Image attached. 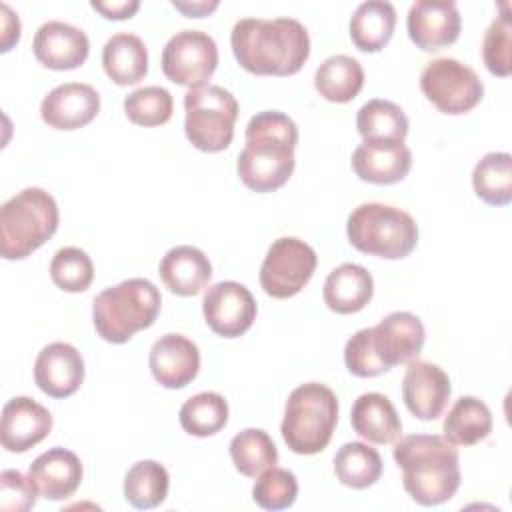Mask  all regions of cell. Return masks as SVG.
Returning <instances> with one entry per match:
<instances>
[{"label": "cell", "mask_w": 512, "mask_h": 512, "mask_svg": "<svg viewBox=\"0 0 512 512\" xmlns=\"http://www.w3.org/2000/svg\"><path fill=\"white\" fill-rule=\"evenodd\" d=\"M230 46L236 62L258 76L296 74L310 56L308 30L294 18H242L232 28Z\"/></svg>", "instance_id": "cell-1"}, {"label": "cell", "mask_w": 512, "mask_h": 512, "mask_svg": "<svg viewBox=\"0 0 512 512\" xmlns=\"http://www.w3.org/2000/svg\"><path fill=\"white\" fill-rule=\"evenodd\" d=\"M298 126L278 110H264L246 124V144L236 170L242 184L254 192H274L294 172Z\"/></svg>", "instance_id": "cell-2"}, {"label": "cell", "mask_w": 512, "mask_h": 512, "mask_svg": "<svg viewBox=\"0 0 512 512\" xmlns=\"http://www.w3.org/2000/svg\"><path fill=\"white\" fill-rule=\"evenodd\" d=\"M394 462L402 470V484L422 506L448 502L460 486L458 450L444 436L412 434L394 446Z\"/></svg>", "instance_id": "cell-3"}, {"label": "cell", "mask_w": 512, "mask_h": 512, "mask_svg": "<svg viewBox=\"0 0 512 512\" xmlns=\"http://www.w3.org/2000/svg\"><path fill=\"white\" fill-rule=\"evenodd\" d=\"M162 298L146 278H130L102 290L92 302V320L100 338L128 342L138 330L150 328L160 314Z\"/></svg>", "instance_id": "cell-4"}, {"label": "cell", "mask_w": 512, "mask_h": 512, "mask_svg": "<svg viewBox=\"0 0 512 512\" xmlns=\"http://www.w3.org/2000/svg\"><path fill=\"white\" fill-rule=\"evenodd\" d=\"M58 204L42 188H24L0 208V254L22 260L58 230Z\"/></svg>", "instance_id": "cell-5"}, {"label": "cell", "mask_w": 512, "mask_h": 512, "mask_svg": "<svg viewBox=\"0 0 512 512\" xmlns=\"http://www.w3.org/2000/svg\"><path fill=\"white\" fill-rule=\"evenodd\" d=\"M336 422V394L320 382H306L290 392L280 432L292 452L310 456L328 446Z\"/></svg>", "instance_id": "cell-6"}, {"label": "cell", "mask_w": 512, "mask_h": 512, "mask_svg": "<svg viewBox=\"0 0 512 512\" xmlns=\"http://www.w3.org/2000/svg\"><path fill=\"white\" fill-rule=\"evenodd\" d=\"M346 234L356 250L386 260L406 258L418 244L414 218L382 202H366L354 208L346 222Z\"/></svg>", "instance_id": "cell-7"}, {"label": "cell", "mask_w": 512, "mask_h": 512, "mask_svg": "<svg viewBox=\"0 0 512 512\" xmlns=\"http://www.w3.org/2000/svg\"><path fill=\"white\" fill-rule=\"evenodd\" d=\"M184 132L202 152H222L234 138L238 118L236 98L222 86H200L184 94Z\"/></svg>", "instance_id": "cell-8"}, {"label": "cell", "mask_w": 512, "mask_h": 512, "mask_svg": "<svg viewBox=\"0 0 512 512\" xmlns=\"http://www.w3.org/2000/svg\"><path fill=\"white\" fill-rule=\"evenodd\" d=\"M420 90L444 114H466L484 96L478 74L456 58L430 60L420 74Z\"/></svg>", "instance_id": "cell-9"}, {"label": "cell", "mask_w": 512, "mask_h": 512, "mask_svg": "<svg viewBox=\"0 0 512 512\" xmlns=\"http://www.w3.org/2000/svg\"><path fill=\"white\" fill-rule=\"evenodd\" d=\"M316 264V252L304 240L294 236L278 238L260 266V284L272 298H292L310 282Z\"/></svg>", "instance_id": "cell-10"}, {"label": "cell", "mask_w": 512, "mask_h": 512, "mask_svg": "<svg viewBox=\"0 0 512 512\" xmlns=\"http://www.w3.org/2000/svg\"><path fill=\"white\" fill-rule=\"evenodd\" d=\"M218 66V46L202 30L176 32L162 50L164 76L186 88L206 86Z\"/></svg>", "instance_id": "cell-11"}, {"label": "cell", "mask_w": 512, "mask_h": 512, "mask_svg": "<svg viewBox=\"0 0 512 512\" xmlns=\"http://www.w3.org/2000/svg\"><path fill=\"white\" fill-rule=\"evenodd\" d=\"M208 328L224 338H236L250 330L256 320V300L252 292L234 280L210 286L202 300Z\"/></svg>", "instance_id": "cell-12"}, {"label": "cell", "mask_w": 512, "mask_h": 512, "mask_svg": "<svg viewBox=\"0 0 512 512\" xmlns=\"http://www.w3.org/2000/svg\"><path fill=\"white\" fill-rule=\"evenodd\" d=\"M426 340L422 320L412 312H392L370 328L372 352L384 372L414 360Z\"/></svg>", "instance_id": "cell-13"}, {"label": "cell", "mask_w": 512, "mask_h": 512, "mask_svg": "<svg viewBox=\"0 0 512 512\" xmlns=\"http://www.w3.org/2000/svg\"><path fill=\"white\" fill-rule=\"evenodd\" d=\"M406 28L420 50L438 52L458 40L462 18L452 0H418L408 10Z\"/></svg>", "instance_id": "cell-14"}, {"label": "cell", "mask_w": 512, "mask_h": 512, "mask_svg": "<svg viewBox=\"0 0 512 512\" xmlns=\"http://www.w3.org/2000/svg\"><path fill=\"white\" fill-rule=\"evenodd\" d=\"M448 374L432 362L410 360L402 378V398L406 408L418 420H436L450 398Z\"/></svg>", "instance_id": "cell-15"}, {"label": "cell", "mask_w": 512, "mask_h": 512, "mask_svg": "<svg viewBox=\"0 0 512 512\" xmlns=\"http://www.w3.org/2000/svg\"><path fill=\"white\" fill-rule=\"evenodd\" d=\"M52 430L48 408L28 396H16L2 408L0 442L8 452H26L40 444Z\"/></svg>", "instance_id": "cell-16"}, {"label": "cell", "mask_w": 512, "mask_h": 512, "mask_svg": "<svg viewBox=\"0 0 512 512\" xmlns=\"http://www.w3.org/2000/svg\"><path fill=\"white\" fill-rule=\"evenodd\" d=\"M100 112V96L90 84L66 82L50 90L42 104V120L56 130H76L90 124Z\"/></svg>", "instance_id": "cell-17"}, {"label": "cell", "mask_w": 512, "mask_h": 512, "mask_svg": "<svg viewBox=\"0 0 512 512\" xmlns=\"http://www.w3.org/2000/svg\"><path fill=\"white\" fill-rule=\"evenodd\" d=\"M32 50L36 60L50 70H74L86 62L90 42L80 28L50 20L36 30Z\"/></svg>", "instance_id": "cell-18"}, {"label": "cell", "mask_w": 512, "mask_h": 512, "mask_svg": "<svg viewBox=\"0 0 512 512\" xmlns=\"http://www.w3.org/2000/svg\"><path fill=\"white\" fill-rule=\"evenodd\" d=\"M148 366L154 380L164 388H184L200 370V350L182 334H164L152 344Z\"/></svg>", "instance_id": "cell-19"}, {"label": "cell", "mask_w": 512, "mask_h": 512, "mask_svg": "<svg viewBox=\"0 0 512 512\" xmlns=\"http://www.w3.org/2000/svg\"><path fill=\"white\" fill-rule=\"evenodd\" d=\"M84 380L82 354L68 342H52L40 350L34 362L36 386L52 398L72 396Z\"/></svg>", "instance_id": "cell-20"}, {"label": "cell", "mask_w": 512, "mask_h": 512, "mask_svg": "<svg viewBox=\"0 0 512 512\" xmlns=\"http://www.w3.org/2000/svg\"><path fill=\"white\" fill-rule=\"evenodd\" d=\"M412 168V152L404 142L394 140H362L352 154V170L364 182L386 186L408 176Z\"/></svg>", "instance_id": "cell-21"}, {"label": "cell", "mask_w": 512, "mask_h": 512, "mask_svg": "<svg viewBox=\"0 0 512 512\" xmlns=\"http://www.w3.org/2000/svg\"><path fill=\"white\" fill-rule=\"evenodd\" d=\"M28 478L40 496L48 500H66L82 482V462L74 452L54 446L30 464Z\"/></svg>", "instance_id": "cell-22"}, {"label": "cell", "mask_w": 512, "mask_h": 512, "mask_svg": "<svg viewBox=\"0 0 512 512\" xmlns=\"http://www.w3.org/2000/svg\"><path fill=\"white\" fill-rule=\"evenodd\" d=\"M158 274L172 294L196 296L208 286L212 278V266L200 248L182 244L170 248L162 256Z\"/></svg>", "instance_id": "cell-23"}, {"label": "cell", "mask_w": 512, "mask_h": 512, "mask_svg": "<svg viewBox=\"0 0 512 512\" xmlns=\"http://www.w3.org/2000/svg\"><path fill=\"white\" fill-rule=\"evenodd\" d=\"M350 424L358 436L374 444H392L402 434L394 404L380 392H366L354 400Z\"/></svg>", "instance_id": "cell-24"}, {"label": "cell", "mask_w": 512, "mask_h": 512, "mask_svg": "<svg viewBox=\"0 0 512 512\" xmlns=\"http://www.w3.org/2000/svg\"><path fill=\"white\" fill-rule=\"evenodd\" d=\"M374 294L372 274L352 262L336 266L324 282V304L336 314H354L360 312Z\"/></svg>", "instance_id": "cell-25"}, {"label": "cell", "mask_w": 512, "mask_h": 512, "mask_svg": "<svg viewBox=\"0 0 512 512\" xmlns=\"http://www.w3.org/2000/svg\"><path fill=\"white\" fill-rule=\"evenodd\" d=\"M102 66L114 84H138L148 72V50L142 38L130 32L110 36L102 48Z\"/></svg>", "instance_id": "cell-26"}, {"label": "cell", "mask_w": 512, "mask_h": 512, "mask_svg": "<svg viewBox=\"0 0 512 512\" xmlns=\"http://www.w3.org/2000/svg\"><path fill=\"white\" fill-rule=\"evenodd\" d=\"M396 28V10L386 0L358 4L350 18V38L362 52H380Z\"/></svg>", "instance_id": "cell-27"}, {"label": "cell", "mask_w": 512, "mask_h": 512, "mask_svg": "<svg viewBox=\"0 0 512 512\" xmlns=\"http://www.w3.org/2000/svg\"><path fill=\"white\" fill-rule=\"evenodd\" d=\"M444 438L454 446H474L492 432V412L476 396H460L442 424Z\"/></svg>", "instance_id": "cell-28"}, {"label": "cell", "mask_w": 512, "mask_h": 512, "mask_svg": "<svg viewBox=\"0 0 512 512\" xmlns=\"http://www.w3.org/2000/svg\"><path fill=\"white\" fill-rule=\"evenodd\" d=\"M364 86V70L360 62L346 54H334L326 58L314 74L316 92L336 104L350 102Z\"/></svg>", "instance_id": "cell-29"}, {"label": "cell", "mask_w": 512, "mask_h": 512, "mask_svg": "<svg viewBox=\"0 0 512 512\" xmlns=\"http://www.w3.org/2000/svg\"><path fill=\"white\" fill-rule=\"evenodd\" d=\"M334 474L340 484L364 490L380 480L382 458L364 442H346L334 456Z\"/></svg>", "instance_id": "cell-30"}, {"label": "cell", "mask_w": 512, "mask_h": 512, "mask_svg": "<svg viewBox=\"0 0 512 512\" xmlns=\"http://www.w3.org/2000/svg\"><path fill=\"white\" fill-rule=\"evenodd\" d=\"M356 128L362 140L404 142L408 136V118L404 110L390 100H368L356 114Z\"/></svg>", "instance_id": "cell-31"}, {"label": "cell", "mask_w": 512, "mask_h": 512, "mask_svg": "<svg viewBox=\"0 0 512 512\" xmlns=\"http://www.w3.org/2000/svg\"><path fill=\"white\" fill-rule=\"evenodd\" d=\"M472 186L486 204H508L512 200V156L508 152H488L482 156L474 166Z\"/></svg>", "instance_id": "cell-32"}, {"label": "cell", "mask_w": 512, "mask_h": 512, "mask_svg": "<svg viewBox=\"0 0 512 512\" xmlns=\"http://www.w3.org/2000/svg\"><path fill=\"white\" fill-rule=\"evenodd\" d=\"M170 488L166 468L156 460H140L124 476V496L138 510L160 506Z\"/></svg>", "instance_id": "cell-33"}, {"label": "cell", "mask_w": 512, "mask_h": 512, "mask_svg": "<svg viewBox=\"0 0 512 512\" xmlns=\"http://www.w3.org/2000/svg\"><path fill=\"white\" fill-rule=\"evenodd\" d=\"M230 458L242 476L256 478L264 470L276 466L278 450L268 432L246 428L230 440Z\"/></svg>", "instance_id": "cell-34"}, {"label": "cell", "mask_w": 512, "mask_h": 512, "mask_svg": "<svg viewBox=\"0 0 512 512\" xmlns=\"http://www.w3.org/2000/svg\"><path fill=\"white\" fill-rule=\"evenodd\" d=\"M178 420L184 432L192 436H212L228 422V402L218 392H200L182 404Z\"/></svg>", "instance_id": "cell-35"}, {"label": "cell", "mask_w": 512, "mask_h": 512, "mask_svg": "<svg viewBox=\"0 0 512 512\" xmlns=\"http://www.w3.org/2000/svg\"><path fill=\"white\" fill-rule=\"evenodd\" d=\"M172 110V94L162 86H142L124 98V114L136 126L152 128L166 124Z\"/></svg>", "instance_id": "cell-36"}, {"label": "cell", "mask_w": 512, "mask_h": 512, "mask_svg": "<svg viewBox=\"0 0 512 512\" xmlns=\"http://www.w3.org/2000/svg\"><path fill=\"white\" fill-rule=\"evenodd\" d=\"M50 278L64 292H84L94 280L92 260L84 250L64 246L52 256Z\"/></svg>", "instance_id": "cell-37"}, {"label": "cell", "mask_w": 512, "mask_h": 512, "mask_svg": "<svg viewBox=\"0 0 512 512\" xmlns=\"http://www.w3.org/2000/svg\"><path fill=\"white\" fill-rule=\"evenodd\" d=\"M298 496V480L286 468H268L258 474L252 498L264 510H284L296 502Z\"/></svg>", "instance_id": "cell-38"}, {"label": "cell", "mask_w": 512, "mask_h": 512, "mask_svg": "<svg viewBox=\"0 0 512 512\" xmlns=\"http://www.w3.org/2000/svg\"><path fill=\"white\" fill-rule=\"evenodd\" d=\"M506 10L508 4H504V12L492 20L482 40V60L486 68L500 78L512 72V22Z\"/></svg>", "instance_id": "cell-39"}, {"label": "cell", "mask_w": 512, "mask_h": 512, "mask_svg": "<svg viewBox=\"0 0 512 512\" xmlns=\"http://www.w3.org/2000/svg\"><path fill=\"white\" fill-rule=\"evenodd\" d=\"M38 490L18 470H2L0 474V508L6 512H26L36 504Z\"/></svg>", "instance_id": "cell-40"}, {"label": "cell", "mask_w": 512, "mask_h": 512, "mask_svg": "<svg viewBox=\"0 0 512 512\" xmlns=\"http://www.w3.org/2000/svg\"><path fill=\"white\" fill-rule=\"evenodd\" d=\"M90 6L108 20L132 18L140 8L138 0H120V2H90Z\"/></svg>", "instance_id": "cell-41"}, {"label": "cell", "mask_w": 512, "mask_h": 512, "mask_svg": "<svg viewBox=\"0 0 512 512\" xmlns=\"http://www.w3.org/2000/svg\"><path fill=\"white\" fill-rule=\"evenodd\" d=\"M2 12H4V32H2V48L0 50L8 52L12 48V44L18 42V38H20V20L6 4H2Z\"/></svg>", "instance_id": "cell-42"}, {"label": "cell", "mask_w": 512, "mask_h": 512, "mask_svg": "<svg viewBox=\"0 0 512 512\" xmlns=\"http://www.w3.org/2000/svg\"><path fill=\"white\" fill-rule=\"evenodd\" d=\"M172 6L180 12H184L190 18H202V16L210 14L212 10H216L218 2L216 0H212V2H204V0H200V2H178V0H174Z\"/></svg>", "instance_id": "cell-43"}]
</instances>
